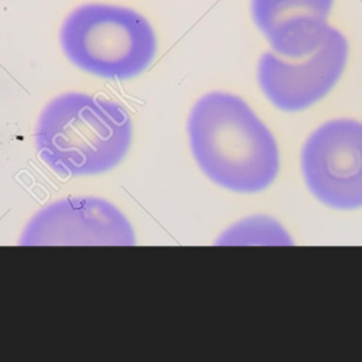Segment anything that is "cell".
<instances>
[{
  "instance_id": "1",
  "label": "cell",
  "mask_w": 362,
  "mask_h": 362,
  "mask_svg": "<svg viewBox=\"0 0 362 362\" xmlns=\"http://www.w3.org/2000/svg\"><path fill=\"white\" fill-rule=\"evenodd\" d=\"M192 156L215 184L240 194L267 188L280 167L276 140L250 106L228 92H209L187 122Z\"/></svg>"
},
{
  "instance_id": "2",
  "label": "cell",
  "mask_w": 362,
  "mask_h": 362,
  "mask_svg": "<svg viewBox=\"0 0 362 362\" xmlns=\"http://www.w3.org/2000/svg\"><path fill=\"white\" fill-rule=\"evenodd\" d=\"M35 147L41 160L61 175H95L115 168L132 143V120L117 102L68 92L40 113Z\"/></svg>"
},
{
  "instance_id": "3",
  "label": "cell",
  "mask_w": 362,
  "mask_h": 362,
  "mask_svg": "<svg viewBox=\"0 0 362 362\" xmlns=\"http://www.w3.org/2000/svg\"><path fill=\"white\" fill-rule=\"evenodd\" d=\"M66 58L79 69L106 79H130L156 55V35L134 10L109 4H85L74 10L61 28Z\"/></svg>"
},
{
  "instance_id": "4",
  "label": "cell",
  "mask_w": 362,
  "mask_h": 362,
  "mask_svg": "<svg viewBox=\"0 0 362 362\" xmlns=\"http://www.w3.org/2000/svg\"><path fill=\"white\" fill-rule=\"evenodd\" d=\"M301 170L311 194L335 209L362 206V123L334 119L320 126L301 151Z\"/></svg>"
},
{
  "instance_id": "5",
  "label": "cell",
  "mask_w": 362,
  "mask_h": 362,
  "mask_svg": "<svg viewBox=\"0 0 362 362\" xmlns=\"http://www.w3.org/2000/svg\"><path fill=\"white\" fill-rule=\"evenodd\" d=\"M348 55L346 38L331 27L321 45L305 57L286 58L273 51L264 52L257 65V82L273 106L298 112L321 100L335 86Z\"/></svg>"
},
{
  "instance_id": "6",
  "label": "cell",
  "mask_w": 362,
  "mask_h": 362,
  "mask_svg": "<svg viewBox=\"0 0 362 362\" xmlns=\"http://www.w3.org/2000/svg\"><path fill=\"white\" fill-rule=\"evenodd\" d=\"M134 230L110 202L96 197H69L40 209L27 223L23 246H132Z\"/></svg>"
},
{
  "instance_id": "7",
  "label": "cell",
  "mask_w": 362,
  "mask_h": 362,
  "mask_svg": "<svg viewBox=\"0 0 362 362\" xmlns=\"http://www.w3.org/2000/svg\"><path fill=\"white\" fill-rule=\"evenodd\" d=\"M334 0H252V17L272 47L286 58L314 52L329 31Z\"/></svg>"
},
{
  "instance_id": "8",
  "label": "cell",
  "mask_w": 362,
  "mask_h": 362,
  "mask_svg": "<svg viewBox=\"0 0 362 362\" xmlns=\"http://www.w3.org/2000/svg\"><path fill=\"white\" fill-rule=\"evenodd\" d=\"M256 222L257 225H253V219H250L233 226L225 232L221 238V243H240L245 239H266L270 236L279 239L281 243L288 239L286 232L273 221L267 222V219H256Z\"/></svg>"
}]
</instances>
